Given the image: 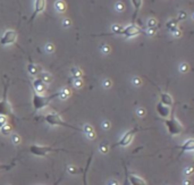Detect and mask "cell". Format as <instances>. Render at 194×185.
Listing matches in <instances>:
<instances>
[{
    "instance_id": "12",
    "label": "cell",
    "mask_w": 194,
    "mask_h": 185,
    "mask_svg": "<svg viewBox=\"0 0 194 185\" xmlns=\"http://www.w3.org/2000/svg\"><path fill=\"white\" fill-rule=\"evenodd\" d=\"M160 102L165 106H168V107H172L173 103H174V100H173V97L169 94V93L162 92L160 93Z\"/></svg>"
},
{
    "instance_id": "23",
    "label": "cell",
    "mask_w": 194,
    "mask_h": 185,
    "mask_svg": "<svg viewBox=\"0 0 194 185\" xmlns=\"http://www.w3.org/2000/svg\"><path fill=\"white\" fill-rule=\"evenodd\" d=\"M0 133H1L2 135H5V136L9 135V134L12 133V126L8 125V124H6L5 126H2V127L0 129Z\"/></svg>"
},
{
    "instance_id": "6",
    "label": "cell",
    "mask_w": 194,
    "mask_h": 185,
    "mask_svg": "<svg viewBox=\"0 0 194 185\" xmlns=\"http://www.w3.org/2000/svg\"><path fill=\"white\" fill-rule=\"evenodd\" d=\"M138 131L140 130L136 127V129H133V130L126 132V133L121 136V139H120L117 143H115V144L113 146V148H117V147H123V148H125V147H128V146L132 143V141H133L135 134L138 132Z\"/></svg>"
},
{
    "instance_id": "14",
    "label": "cell",
    "mask_w": 194,
    "mask_h": 185,
    "mask_svg": "<svg viewBox=\"0 0 194 185\" xmlns=\"http://www.w3.org/2000/svg\"><path fill=\"white\" fill-rule=\"evenodd\" d=\"M128 182H130L131 185H148L147 182L142 177H138L134 174H130L128 175Z\"/></svg>"
},
{
    "instance_id": "44",
    "label": "cell",
    "mask_w": 194,
    "mask_h": 185,
    "mask_svg": "<svg viewBox=\"0 0 194 185\" xmlns=\"http://www.w3.org/2000/svg\"><path fill=\"white\" fill-rule=\"evenodd\" d=\"M157 33V27H153V29H148V34L149 35H155Z\"/></svg>"
},
{
    "instance_id": "4",
    "label": "cell",
    "mask_w": 194,
    "mask_h": 185,
    "mask_svg": "<svg viewBox=\"0 0 194 185\" xmlns=\"http://www.w3.org/2000/svg\"><path fill=\"white\" fill-rule=\"evenodd\" d=\"M58 151H64V152H71L69 150L65 149H56L52 147H44V146H38V144H32L30 147V152L37 157H45L50 152H58Z\"/></svg>"
},
{
    "instance_id": "29",
    "label": "cell",
    "mask_w": 194,
    "mask_h": 185,
    "mask_svg": "<svg viewBox=\"0 0 194 185\" xmlns=\"http://www.w3.org/2000/svg\"><path fill=\"white\" fill-rule=\"evenodd\" d=\"M189 69H190V67H189V64H185V63L180 64V66H179V72H180L182 74H185V73H187V72H189Z\"/></svg>"
},
{
    "instance_id": "7",
    "label": "cell",
    "mask_w": 194,
    "mask_h": 185,
    "mask_svg": "<svg viewBox=\"0 0 194 185\" xmlns=\"http://www.w3.org/2000/svg\"><path fill=\"white\" fill-rule=\"evenodd\" d=\"M17 40V31L15 30H7L5 31V33L2 34V37L0 39V44L1 46H9L15 43Z\"/></svg>"
},
{
    "instance_id": "39",
    "label": "cell",
    "mask_w": 194,
    "mask_h": 185,
    "mask_svg": "<svg viewBox=\"0 0 194 185\" xmlns=\"http://www.w3.org/2000/svg\"><path fill=\"white\" fill-rule=\"evenodd\" d=\"M67 170H68V173H69V174H72V175H75L76 173H78V171H79L77 168H75V167H73V166H69Z\"/></svg>"
},
{
    "instance_id": "11",
    "label": "cell",
    "mask_w": 194,
    "mask_h": 185,
    "mask_svg": "<svg viewBox=\"0 0 194 185\" xmlns=\"http://www.w3.org/2000/svg\"><path fill=\"white\" fill-rule=\"evenodd\" d=\"M32 85H33V89H34V91L35 93H44L47 91V84L42 81V80H40L39 77L38 78H34L33 80V83H32Z\"/></svg>"
},
{
    "instance_id": "3",
    "label": "cell",
    "mask_w": 194,
    "mask_h": 185,
    "mask_svg": "<svg viewBox=\"0 0 194 185\" xmlns=\"http://www.w3.org/2000/svg\"><path fill=\"white\" fill-rule=\"evenodd\" d=\"M44 120H45V123H47L48 125H50V126H64V127H68V129H71V130L82 132V130H79V129H77V127L72 126V125L65 123V122L61 119V117L59 116L58 114H56V112L47 114V115L44 116Z\"/></svg>"
},
{
    "instance_id": "45",
    "label": "cell",
    "mask_w": 194,
    "mask_h": 185,
    "mask_svg": "<svg viewBox=\"0 0 194 185\" xmlns=\"http://www.w3.org/2000/svg\"><path fill=\"white\" fill-rule=\"evenodd\" d=\"M173 35L176 37H182V31H180V29H178V30H176L174 33H173Z\"/></svg>"
},
{
    "instance_id": "42",
    "label": "cell",
    "mask_w": 194,
    "mask_h": 185,
    "mask_svg": "<svg viewBox=\"0 0 194 185\" xmlns=\"http://www.w3.org/2000/svg\"><path fill=\"white\" fill-rule=\"evenodd\" d=\"M136 114H137L138 117H144V116H145V110H144L143 108H138V109L136 110Z\"/></svg>"
},
{
    "instance_id": "1",
    "label": "cell",
    "mask_w": 194,
    "mask_h": 185,
    "mask_svg": "<svg viewBox=\"0 0 194 185\" xmlns=\"http://www.w3.org/2000/svg\"><path fill=\"white\" fill-rule=\"evenodd\" d=\"M57 97H58V92L54 93L51 95H42V94L34 92L33 98H32V105H33L34 111H39L43 108H45L52 101V99H55Z\"/></svg>"
},
{
    "instance_id": "38",
    "label": "cell",
    "mask_w": 194,
    "mask_h": 185,
    "mask_svg": "<svg viewBox=\"0 0 194 185\" xmlns=\"http://www.w3.org/2000/svg\"><path fill=\"white\" fill-rule=\"evenodd\" d=\"M12 139H13V143L14 144H18V143H20V135H17V134H14L13 136H12Z\"/></svg>"
},
{
    "instance_id": "48",
    "label": "cell",
    "mask_w": 194,
    "mask_h": 185,
    "mask_svg": "<svg viewBox=\"0 0 194 185\" xmlns=\"http://www.w3.org/2000/svg\"><path fill=\"white\" fill-rule=\"evenodd\" d=\"M184 185H191V181H189V180L186 181V180H185V181H184Z\"/></svg>"
},
{
    "instance_id": "18",
    "label": "cell",
    "mask_w": 194,
    "mask_h": 185,
    "mask_svg": "<svg viewBox=\"0 0 194 185\" xmlns=\"http://www.w3.org/2000/svg\"><path fill=\"white\" fill-rule=\"evenodd\" d=\"M131 1H132V5L134 6V16H133V20H135L136 16L138 15L140 9H141V7H142L143 0H131Z\"/></svg>"
},
{
    "instance_id": "8",
    "label": "cell",
    "mask_w": 194,
    "mask_h": 185,
    "mask_svg": "<svg viewBox=\"0 0 194 185\" xmlns=\"http://www.w3.org/2000/svg\"><path fill=\"white\" fill-rule=\"evenodd\" d=\"M140 33H141V29H140L137 25H135V24H130V25H127V26H125V27L123 29L120 35L130 39V37H137Z\"/></svg>"
},
{
    "instance_id": "36",
    "label": "cell",
    "mask_w": 194,
    "mask_h": 185,
    "mask_svg": "<svg viewBox=\"0 0 194 185\" xmlns=\"http://www.w3.org/2000/svg\"><path fill=\"white\" fill-rule=\"evenodd\" d=\"M6 124H8V118H7L6 116H1V115H0V129H1L2 126H5Z\"/></svg>"
},
{
    "instance_id": "46",
    "label": "cell",
    "mask_w": 194,
    "mask_h": 185,
    "mask_svg": "<svg viewBox=\"0 0 194 185\" xmlns=\"http://www.w3.org/2000/svg\"><path fill=\"white\" fill-rule=\"evenodd\" d=\"M108 185H119V184H118L117 181H110V182L108 183Z\"/></svg>"
},
{
    "instance_id": "17",
    "label": "cell",
    "mask_w": 194,
    "mask_h": 185,
    "mask_svg": "<svg viewBox=\"0 0 194 185\" xmlns=\"http://www.w3.org/2000/svg\"><path fill=\"white\" fill-rule=\"evenodd\" d=\"M166 27H167V29L169 30V32L173 34L176 30L179 29V27H178V19L173 18V19H170V20H168L167 24H166Z\"/></svg>"
},
{
    "instance_id": "49",
    "label": "cell",
    "mask_w": 194,
    "mask_h": 185,
    "mask_svg": "<svg viewBox=\"0 0 194 185\" xmlns=\"http://www.w3.org/2000/svg\"><path fill=\"white\" fill-rule=\"evenodd\" d=\"M60 180H61V178H59V180H58V181H57V182H56V183H55V184H54V185H57V184H58V183H59V182H60Z\"/></svg>"
},
{
    "instance_id": "30",
    "label": "cell",
    "mask_w": 194,
    "mask_h": 185,
    "mask_svg": "<svg viewBox=\"0 0 194 185\" xmlns=\"http://www.w3.org/2000/svg\"><path fill=\"white\" fill-rule=\"evenodd\" d=\"M158 26V20L155 18H150L148 20V29H153Z\"/></svg>"
},
{
    "instance_id": "32",
    "label": "cell",
    "mask_w": 194,
    "mask_h": 185,
    "mask_svg": "<svg viewBox=\"0 0 194 185\" xmlns=\"http://www.w3.org/2000/svg\"><path fill=\"white\" fill-rule=\"evenodd\" d=\"M99 150H100V152H101V153H108V151H109V147H108L107 144H104V143H101V144L99 146Z\"/></svg>"
},
{
    "instance_id": "47",
    "label": "cell",
    "mask_w": 194,
    "mask_h": 185,
    "mask_svg": "<svg viewBox=\"0 0 194 185\" xmlns=\"http://www.w3.org/2000/svg\"><path fill=\"white\" fill-rule=\"evenodd\" d=\"M192 173H193V169H192V168H189V169L186 170V174H190V175H191Z\"/></svg>"
},
{
    "instance_id": "5",
    "label": "cell",
    "mask_w": 194,
    "mask_h": 185,
    "mask_svg": "<svg viewBox=\"0 0 194 185\" xmlns=\"http://www.w3.org/2000/svg\"><path fill=\"white\" fill-rule=\"evenodd\" d=\"M7 91H8V85L5 86L2 99L0 100V115L1 116H6V117H8V116H10L13 114V107L8 101Z\"/></svg>"
},
{
    "instance_id": "26",
    "label": "cell",
    "mask_w": 194,
    "mask_h": 185,
    "mask_svg": "<svg viewBox=\"0 0 194 185\" xmlns=\"http://www.w3.org/2000/svg\"><path fill=\"white\" fill-rule=\"evenodd\" d=\"M90 163H91V157L89 158V161H88L86 167H85V169H84V173H83V184H84V185H88V182H86V174H88V170H89Z\"/></svg>"
},
{
    "instance_id": "20",
    "label": "cell",
    "mask_w": 194,
    "mask_h": 185,
    "mask_svg": "<svg viewBox=\"0 0 194 185\" xmlns=\"http://www.w3.org/2000/svg\"><path fill=\"white\" fill-rule=\"evenodd\" d=\"M71 94H72L71 90H68L67 88H62L58 92V98H60L61 100H66V99H68L71 97Z\"/></svg>"
},
{
    "instance_id": "43",
    "label": "cell",
    "mask_w": 194,
    "mask_h": 185,
    "mask_svg": "<svg viewBox=\"0 0 194 185\" xmlns=\"http://www.w3.org/2000/svg\"><path fill=\"white\" fill-rule=\"evenodd\" d=\"M102 127H103L104 130H109V129H110V122L104 120V122H103V124H102Z\"/></svg>"
},
{
    "instance_id": "24",
    "label": "cell",
    "mask_w": 194,
    "mask_h": 185,
    "mask_svg": "<svg viewBox=\"0 0 194 185\" xmlns=\"http://www.w3.org/2000/svg\"><path fill=\"white\" fill-rule=\"evenodd\" d=\"M123 29H124V27H123L121 25H119V24H114V25L111 26L113 33H114V34H118V35H120V34H121Z\"/></svg>"
},
{
    "instance_id": "13",
    "label": "cell",
    "mask_w": 194,
    "mask_h": 185,
    "mask_svg": "<svg viewBox=\"0 0 194 185\" xmlns=\"http://www.w3.org/2000/svg\"><path fill=\"white\" fill-rule=\"evenodd\" d=\"M179 149H180V154L184 153V152H192L194 150L193 139H190V140H187L186 142H184V143L179 147ZM180 154H179V156H180Z\"/></svg>"
},
{
    "instance_id": "15",
    "label": "cell",
    "mask_w": 194,
    "mask_h": 185,
    "mask_svg": "<svg viewBox=\"0 0 194 185\" xmlns=\"http://www.w3.org/2000/svg\"><path fill=\"white\" fill-rule=\"evenodd\" d=\"M27 72H28V74L32 75V76H37V75H39L41 72H42V67L39 66V65H37V64H28L27 65Z\"/></svg>"
},
{
    "instance_id": "16",
    "label": "cell",
    "mask_w": 194,
    "mask_h": 185,
    "mask_svg": "<svg viewBox=\"0 0 194 185\" xmlns=\"http://www.w3.org/2000/svg\"><path fill=\"white\" fill-rule=\"evenodd\" d=\"M82 132H83L90 140H93V139L96 137V132H94V130H93V127H92L91 125H89V124H86V125L83 127Z\"/></svg>"
},
{
    "instance_id": "40",
    "label": "cell",
    "mask_w": 194,
    "mask_h": 185,
    "mask_svg": "<svg viewBox=\"0 0 194 185\" xmlns=\"http://www.w3.org/2000/svg\"><path fill=\"white\" fill-rule=\"evenodd\" d=\"M71 25H72V20L69 18H65L62 20V26L64 27H69Z\"/></svg>"
},
{
    "instance_id": "37",
    "label": "cell",
    "mask_w": 194,
    "mask_h": 185,
    "mask_svg": "<svg viewBox=\"0 0 194 185\" xmlns=\"http://www.w3.org/2000/svg\"><path fill=\"white\" fill-rule=\"evenodd\" d=\"M103 86H104L106 89H110V88L113 86V82H111V80H109V78L104 80V81H103Z\"/></svg>"
},
{
    "instance_id": "33",
    "label": "cell",
    "mask_w": 194,
    "mask_h": 185,
    "mask_svg": "<svg viewBox=\"0 0 194 185\" xmlns=\"http://www.w3.org/2000/svg\"><path fill=\"white\" fill-rule=\"evenodd\" d=\"M45 51H47L48 54H52V52L55 51V46H54L52 43H47V44H45Z\"/></svg>"
},
{
    "instance_id": "25",
    "label": "cell",
    "mask_w": 194,
    "mask_h": 185,
    "mask_svg": "<svg viewBox=\"0 0 194 185\" xmlns=\"http://www.w3.org/2000/svg\"><path fill=\"white\" fill-rule=\"evenodd\" d=\"M72 81H73V85H74V88H76V89H81V88L83 86V81H82V78H72Z\"/></svg>"
},
{
    "instance_id": "35",
    "label": "cell",
    "mask_w": 194,
    "mask_h": 185,
    "mask_svg": "<svg viewBox=\"0 0 194 185\" xmlns=\"http://www.w3.org/2000/svg\"><path fill=\"white\" fill-rule=\"evenodd\" d=\"M186 17H187V14H186V12H184V10H180V12L178 13V16H177V19H178V22H179V20L186 19Z\"/></svg>"
},
{
    "instance_id": "22",
    "label": "cell",
    "mask_w": 194,
    "mask_h": 185,
    "mask_svg": "<svg viewBox=\"0 0 194 185\" xmlns=\"http://www.w3.org/2000/svg\"><path fill=\"white\" fill-rule=\"evenodd\" d=\"M71 74H72V78H82L83 72L78 67H72L71 68Z\"/></svg>"
},
{
    "instance_id": "2",
    "label": "cell",
    "mask_w": 194,
    "mask_h": 185,
    "mask_svg": "<svg viewBox=\"0 0 194 185\" xmlns=\"http://www.w3.org/2000/svg\"><path fill=\"white\" fill-rule=\"evenodd\" d=\"M165 125H166V127L168 130V133L170 135H179L183 132V130H184L183 124L175 117L173 111H172L169 118L165 119Z\"/></svg>"
},
{
    "instance_id": "31",
    "label": "cell",
    "mask_w": 194,
    "mask_h": 185,
    "mask_svg": "<svg viewBox=\"0 0 194 185\" xmlns=\"http://www.w3.org/2000/svg\"><path fill=\"white\" fill-rule=\"evenodd\" d=\"M115 8H116V10L118 13H121V12H124L125 6H124V3H123L121 1H117L116 5H115Z\"/></svg>"
},
{
    "instance_id": "9",
    "label": "cell",
    "mask_w": 194,
    "mask_h": 185,
    "mask_svg": "<svg viewBox=\"0 0 194 185\" xmlns=\"http://www.w3.org/2000/svg\"><path fill=\"white\" fill-rule=\"evenodd\" d=\"M45 6H47V1H45V0H35V1H34V13H33V15L30 17V22H32L33 19L39 15L40 13L44 12Z\"/></svg>"
},
{
    "instance_id": "21",
    "label": "cell",
    "mask_w": 194,
    "mask_h": 185,
    "mask_svg": "<svg viewBox=\"0 0 194 185\" xmlns=\"http://www.w3.org/2000/svg\"><path fill=\"white\" fill-rule=\"evenodd\" d=\"M39 78L42 80L45 84H48V83H50V82L52 81V76L49 74V73H47V72H43V71L39 74Z\"/></svg>"
},
{
    "instance_id": "19",
    "label": "cell",
    "mask_w": 194,
    "mask_h": 185,
    "mask_svg": "<svg viewBox=\"0 0 194 185\" xmlns=\"http://www.w3.org/2000/svg\"><path fill=\"white\" fill-rule=\"evenodd\" d=\"M55 9L58 12V13H65L66 9H67V5L64 0H57L55 2Z\"/></svg>"
},
{
    "instance_id": "28",
    "label": "cell",
    "mask_w": 194,
    "mask_h": 185,
    "mask_svg": "<svg viewBox=\"0 0 194 185\" xmlns=\"http://www.w3.org/2000/svg\"><path fill=\"white\" fill-rule=\"evenodd\" d=\"M101 51H102V54L108 55V54L111 52V48H110V46H108V44H101Z\"/></svg>"
},
{
    "instance_id": "27",
    "label": "cell",
    "mask_w": 194,
    "mask_h": 185,
    "mask_svg": "<svg viewBox=\"0 0 194 185\" xmlns=\"http://www.w3.org/2000/svg\"><path fill=\"white\" fill-rule=\"evenodd\" d=\"M15 163H12V164H9V165H5V164H0V173L1 171H6V170H9V169H12L13 167H15Z\"/></svg>"
},
{
    "instance_id": "34",
    "label": "cell",
    "mask_w": 194,
    "mask_h": 185,
    "mask_svg": "<svg viewBox=\"0 0 194 185\" xmlns=\"http://www.w3.org/2000/svg\"><path fill=\"white\" fill-rule=\"evenodd\" d=\"M132 83H133L135 86H141V84H142V80H141L138 76H134V77L132 78Z\"/></svg>"
},
{
    "instance_id": "10",
    "label": "cell",
    "mask_w": 194,
    "mask_h": 185,
    "mask_svg": "<svg viewBox=\"0 0 194 185\" xmlns=\"http://www.w3.org/2000/svg\"><path fill=\"white\" fill-rule=\"evenodd\" d=\"M155 109H157L158 115H159L160 117H162L163 119L169 118V116H170V114H172V109H170V107L165 106V105H162L161 102H159V103L157 105Z\"/></svg>"
},
{
    "instance_id": "41",
    "label": "cell",
    "mask_w": 194,
    "mask_h": 185,
    "mask_svg": "<svg viewBox=\"0 0 194 185\" xmlns=\"http://www.w3.org/2000/svg\"><path fill=\"white\" fill-rule=\"evenodd\" d=\"M123 185H131L128 182V173H127V168L125 167V180H124V183Z\"/></svg>"
}]
</instances>
